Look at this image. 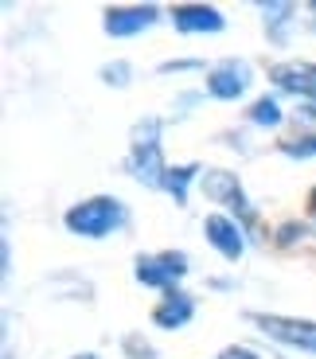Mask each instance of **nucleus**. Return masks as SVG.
I'll list each match as a JSON object with an SVG mask.
<instances>
[{"label":"nucleus","mask_w":316,"mask_h":359,"mask_svg":"<svg viewBox=\"0 0 316 359\" xmlns=\"http://www.w3.org/2000/svg\"><path fill=\"white\" fill-rule=\"evenodd\" d=\"M172 20L180 32H223V16L211 4H180L172 12Z\"/></svg>","instance_id":"obj_10"},{"label":"nucleus","mask_w":316,"mask_h":359,"mask_svg":"<svg viewBox=\"0 0 316 359\" xmlns=\"http://www.w3.org/2000/svg\"><path fill=\"white\" fill-rule=\"evenodd\" d=\"M125 211H121L118 199L109 196H94V199H82L67 211V231L82 234V238H106L109 231H118Z\"/></svg>","instance_id":"obj_1"},{"label":"nucleus","mask_w":316,"mask_h":359,"mask_svg":"<svg viewBox=\"0 0 316 359\" xmlns=\"http://www.w3.org/2000/svg\"><path fill=\"white\" fill-rule=\"evenodd\" d=\"M207 191H211L215 199H223L226 207H235L238 215H242V223H254V207L246 203L242 184H238L231 172H207Z\"/></svg>","instance_id":"obj_8"},{"label":"nucleus","mask_w":316,"mask_h":359,"mask_svg":"<svg viewBox=\"0 0 316 359\" xmlns=\"http://www.w3.org/2000/svg\"><path fill=\"white\" fill-rule=\"evenodd\" d=\"M289 156H316V133L312 137H301V141H285L281 144Z\"/></svg>","instance_id":"obj_14"},{"label":"nucleus","mask_w":316,"mask_h":359,"mask_svg":"<svg viewBox=\"0 0 316 359\" xmlns=\"http://www.w3.org/2000/svg\"><path fill=\"white\" fill-rule=\"evenodd\" d=\"M199 176V164H184V168H168L164 176V188L176 196V203H188V184Z\"/></svg>","instance_id":"obj_12"},{"label":"nucleus","mask_w":316,"mask_h":359,"mask_svg":"<svg viewBox=\"0 0 316 359\" xmlns=\"http://www.w3.org/2000/svg\"><path fill=\"white\" fill-rule=\"evenodd\" d=\"M258 328H262L270 340L289 344V348L312 351L316 355V320H297V316H270V313H254L250 316Z\"/></svg>","instance_id":"obj_2"},{"label":"nucleus","mask_w":316,"mask_h":359,"mask_svg":"<svg viewBox=\"0 0 316 359\" xmlns=\"http://www.w3.org/2000/svg\"><path fill=\"white\" fill-rule=\"evenodd\" d=\"M160 8L153 4H133V8H106V32L109 36H133V32H145L156 24Z\"/></svg>","instance_id":"obj_6"},{"label":"nucleus","mask_w":316,"mask_h":359,"mask_svg":"<svg viewBox=\"0 0 316 359\" xmlns=\"http://www.w3.org/2000/svg\"><path fill=\"white\" fill-rule=\"evenodd\" d=\"M312 8H316V4H312Z\"/></svg>","instance_id":"obj_18"},{"label":"nucleus","mask_w":316,"mask_h":359,"mask_svg":"<svg viewBox=\"0 0 316 359\" xmlns=\"http://www.w3.org/2000/svg\"><path fill=\"white\" fill-rule=\"evenodd\" d=\"M270 79L289 94L301 98H316V63H281L270 71Z\"/></svg>","instance_id":"obj_7"},{"label":"nucleus","mask_w":316,"mask_h":359,"mask_svg":"<svg viewBox=\"0 0 316 359\" xmlns=\"http://www.w3.org/2000/svg\"><path fill=\"white\" fill-rule=\"evenodd\" d=\"M191 313H195L191 297L180 293V289H168L164 301L153 309V324H160V328H184V324L191 320Z\"/></svg>","instance_id":"obj_9"},{"label":"nucleus","mask_w":316,"mask_h":359,"mask_svg":"<svg viewBox=\"0 0 316 359\" xmlns=\"http://www.w3.org/2000/svg\"><path fill=\"white\" fill-rule=\"evenodd\" d=\"M133 176L145 180V184H164L168 168L160 161V141H156V121H149V129L137 137L133 144Z\"/></svg>","instance_id":"obj_4"},{"label":"nucleus","mask_w":316,"mask_h":359,"mask_svg":"<svg viewBox=\"0 0 316 359\" xmlns=\"http://www.w3.org/2000/svg\"><path fill=\"white\" fill-rule=\"evenodd\" d=\"M250 117H254V121H258V126H281V109H277V102H273V98H262V102H254Z\"/></svg>","instance_id":"obj_13"},{"label":"nucleus","mask_w":316,"mask_h":359,"mask_svg":"<svg viewBox=\"0 0 316 359\" xmlns=\"http://www.w3.org/2000/svg\"><path fill=\"white\" fill-rule=\"evenodd\" d=\"M137 281H145L153 289H176V281L188 273V258L184 254H156V258H137Z\"/></svg>","instance_id":"obj_3"},{"label":"nucleus","mask_w":316,"mask_h":359,"mask_svg":"<svg viewBox=\"0 0 316 359\" xmlns=\"http://www.w3.org/2000/svg\"><path fill=\"white\" fill-rule=\"evenodd\" d=\"M215 359H258V355H254L250 348H226V351H219Z\"/></svg>","instance_id":"obj_15"},{"label":"nucleus","mask_w":316,"mask_h":359,"mask_svg":"<svg viewBox=\"0 0 316 359\" xmlns=\"http://www.w3.org/2000/svg\"><path fill=\"white\" fill-rule=\"evenodd\" d=\"M78 359H94V355H78Z\"/></svg>","instance_id":"obj_17"},{"label":"nucleus","mask_w":316,"mask_h":359,"mask_svg":"<svg viewBox=\"0 0 316 359\" xmlns=\"http://www.w3.org/2000/svg\"><path fill=\"white\" fill-rule=\"evenodd\" d=\"M308 207H312V215H316V188H312V196H308Z\"/></svg>","instance_id":"obj_16"},{"label":"nucleus","mask_w":316,"mask_h":359,"mask_svg":"<svg viewBox=\"0 0 316 359\" xmlns=\"http://www.w3.org/2000/svg\"><path fill=\"white\" fill-rule=\"evenodd\" d=\"M246 86H250L246 71H235V67H219V71L207 74V90L215 94V98H223V102H231V98H238V94H246Z\"/></svg>","instance_id":"obj_11"},{"label":"nucleus","mask_w":316,"mask_h":359,"mask_svg":"<svg viewBox=\"0 0 316 359\" xmlns=\"http://www.w3.org/2000/svg\"><path fill=\"white\" fill-rule=\"evenodd\" d=\"M203 234H207V243L215 246L223 258H242L246 238H242V231H238L235 219H226V215H207V219H203Z\"/></svg>","instance_id":"obj_5"}]
</instances>
